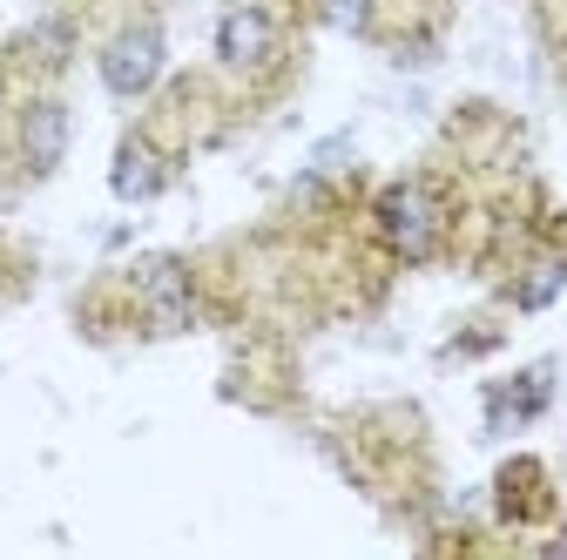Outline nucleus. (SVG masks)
Here are the masks:
<instances>
[{"instance_id":"1","label":"nucleus","mask_w":567,"mask_h":560,"mask_svg":"<svg viewBox=\"0 0 567 560\" xmlns=\"http://www.w3.org/2000/svg\"><path fill=\"white\" fill-rule=\"evenodd\" d=\"M102 89L115 102H142L156 82H163V68H169V34L163 21H122L109 41H102Z\"/></svg>"},{"instance_id":"2","label":"nucleus","mask_w":567,"mask_h":560,"mask_svg":"<svg viewBox=\"0 0 567 560\" xmlns=\"http://www.w3.org/2000/svg\"><path fill=\"white\" fill-rule=\"evenodd\" d=\"M128 291H135V311L150 331H189L203 298H196V270L183 257H142L128 270Z\"/></svg>"},{"instance_id":"3","label":"nucleus","mask_w":567,"mask_h":560,"mask_svg":"<svg viewBox=\"0 0 567 560\" xmlns=\"http://www.w3.org/2000/svg\"><path fill=\"white\" fill-rule=\"evenodd\" d=\"M440 230H446V217H440V196L425 189V183H392L385 196H379V237L405 257V263H425L440 250Z\"/></svg>"},{"instance_id":"4","label":"nucleus","mask_w":567,"mask_h":560,"mask_svg":"<svg viewBox=\"0 0 567 560\" xmlns=\"http://www.w3.org/2000/svg\"><path fill=\"white\" fill-rule=\"evenodd\" d=\"M277 48H284V34H277V14L264 0H230L224 21H217V61L230 75H264L277 61Z\"/></svg>"},{"instance_id":"5","label":"nucleus","mask_w":567,"mask_h":560,"mask_svg":"<svg viewBox=\"0 0 567 560\" xmlns=\"http://www.w3.org/2000/svg\"><path fill=\"white\" fill-rule=\"evenodd\" d=\"M14 149H21V176H28V183H41V176L61 169V156H68V108H61L54 95H34V102L21 108Z\"/></svg>"},{"instance_id":"6","label":"nucleus","mask_w":567,"mask_h":560,"mask_svg":"<svg viewBox=\"0 0 567 560\" xmlns=\"http://www.w3.org/2000/svg\"><path fill=\"white\" fill-rule=\"evenodd\" d=\"M109 189L122 203H156L169 189V156L150 143V135H128V143L115 149V169H109Z\"/></svg>"},{"instance_id":"7","label":"nucleus","mask_w":567,"mask_h":560,"mask_svg":"<svg viewBox=\"0 0 567 560\" xmlns=\"http://www.w3.org/2000/svg\"><path fill=\"white\" fill-rule=\"evenodd\" d=\"M28 48L41 54V68H61L68 54H75V21H68V14H48V21H34Z\"/></svg>"},{"instance_id":"8","label":"nucleus","mask_w":567,"mask_h":560,"mask_svg":"<svg viewBox=\"0 0 567 560\" xmlns=\"http://www.w3.org/2000/svg\"><path fill=\"white\" fill-rule=\"evenodd\" d=\"M324 14H331L338 28H365V21H372V0H324Z\"/></svg>"}]
</instances>
